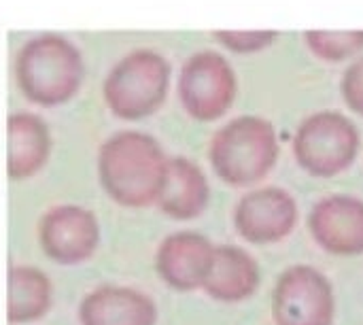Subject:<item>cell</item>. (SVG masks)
I'll use <instances>...</instances> for the list:
<instances>
[{
	"instance_id": "1",
	"label": "cell",
	"mask_w": 363,
	"mask_h": 325,
	"mask_svg": "<svg viewBox=\"0 0 363 325\" xmlns=\"http://www.w3.org/2000/svg\"><path fill=\"white\" fill-rule=\"evenodd\" d=\"M168 158L160 143L136 130H121L106 138L98 153V179L106 196L125 206L143 209L155 204Z\"/></svg>"
},
{
	"instance_id": "12",
	"label": "cell",
	"mask_w": 363,
	"mask_h": 325,
	"mask_svg": "<svg viewBox=\"0 0 363 325\" xmlns=\"http://www.w3.org/2000/svg\"><path fill=\"white\" fill-rule=\"evenodd\" d=\"M262 283L257 260L242 247H215L213 264L202 285V292L223 304H238L253 298Z\"/></svg>"
},
{
	"instance_id": "13",
	"label": "cell",
	"mask_w": 363,
	"mask_h": 325,
	"mask_svg": "<svg viewBox=\"0 0 363 325\" xmlns=\"http://www.w3.org/2000/svg\"><path fill=\"white\" fill-rule=\"evenodd\" d=\"M81 325H155V302L132 287L104 285L89 292L79 304Z\"/></svg>"
},
{
	"instance_id": "3",
	"label": "cell",
	"mask_w": 363,
	"mask_h": 325,
	"mask_svg": "<svg viewBox=\"0 0 363 325\" xmlns=\"http://www.w3.org/2000/svg\"><path fill=\"white\" fill-rule=\"evenodd\" d=\"M79 49L60 34L28 38L15 55V83L38 106H57L70 100L83 81Z\"/></svg>"
},
{
	"instance_id": "2",
	"label": "cell",
	"mask_w": 363,
	"mask_h": 325,
	"mask_svg": "<svg viewBox=\"0 0 363 325\" xmlns=\"http://www.w3.org/2000/svg\"><path fill=\"white\" fill-rule=\"evenodd\" d=\"M281 147L274 126L257 115H240L221 126L208 145L215 175L230 187L264 181L277 166Z\"/></svg>"
},
{
	"instance_id": "8",
	"label": "cell",
	"mask_w": 363,
	"mask_h": 325,
	"mask_svg": "<svg viewBox=\"0 0 363 325\" xmlns=\"http://www.w3.org/2000/svg\"><path fill=\"white\" fill-rule=\"evenodd\" d=\"M300 221L296 198L283 187H257L247 192L234 206V228L249 245H277Z\"/></svg>"
},
{
	"instance_id": "6",
	"label": "cell",
	"mask_w": 363,
	"mask_h": 325,
	"mask_svg": "<svg viewBox=\"0 0 363 325\" xmlns=\"http://www.w3.org/2000/svg\"><path fill=\"white\" fill-rule=\"evenodd\" d=\"M238 81L225 55L213 49L191 53L179 75V100L196 121H217L234 104Z\"/></svg>"
},
{
	"instance_id": "5",
	"label": "cell",
	"mask_w": 363,
	"mask_h": 325,
	"mask_svg": "<svg viewBox=\"0 0 363 325\" xmlns=\"http://www.w3.org/2000/svg\"><path fill=\"white\" fill-rule=\"evenodd\" d=\"M170 64L151 49H138L119 60L104 81V100L119 119L134 121L153 115L166 100Z\"/></svg>"
},
{
	"instance_id": "15",
	"label": "cell",
	"mask_w": 363,
	"mask_h": 325,
	"mask_svg": "<svg viewBox=\"0 0 363 325\" xmlns=\"http://www.w3.org/2000/svg\"><path fill=\"white\" fill-rule=\"evenodd\" d=\"M6 126V172L13 181L30 179L51 153L49 128L34 113H13Z\"/></svg>"
},
{
	"instance_id": "16",
	"label": "cell",
	"mask_w": 363,
	"mask_h": 325,
	"mask_svg": "<svg viewBox=\"0 0 363 325\" xmlns=\"http://www.w3.org/2000/svg\"><path fill=\"white\" fill-rule=\"evenodd\" d=\"M53 302V285L47 275L34 266L17 264L6 277V321L11 325L43 319Z\"/></svg>"
},
{
	"instance_id": "4",
	"label": "cell",
	"mask_w": 363,
	"mask_h": 325,
	"mask_svg": "<svg viewBox=\"0 0 363 325\" xmlns=\"http://www.w3.org/2000/svg\"><path fill=\"white\" fill-rule=\"evenodd\" d=\"M362 147L353 119L340 111H317L296 130L291 153L296 164L315 179H334L347 172Z\"/></svg>"
},
{
	"instance_id": "7",
	"label": "cell",
	"mask_w": 363,
	"mask_h": 325,
	"mask_svg": "<svg viewBox=\"0 0 363 325\" xmlns=\"http://www.w3.org/2000/svg\"><path fill=\"white\" fill-rule=\"evenodd\" d=\"M336 296L332 281L308 264L289 266L272 290L274 325H334Z\"/></svg>"
},
{
	"instance_id": "17",
	"label": "cell",
	"mask_w": 363,
	"mask_h": 325,
	"mask_svg": "<svg viewBox=\"0 0 363 325\" xmlns=\"http://www.w3.org/2000/svg\"><path fill=\"white\" fill-rule=\"evenodd\" d=\"M304 43L323 62L353 60L363 51V30H306Z\"/></svg>"
},
{
	"instance_id": "10",
	"label": "cell",
	"mask_w": 363,
	"mask_h": 325,
	"mask_svg": "<svg viewBox=\"0 0 363 325\" xmlns=\"http://www.w3.org/2000/svg\"><path fill=\"white\" fill-rule=\"evenodd\" d=\"M315 245L338 258L363 255V200L351 194H330L308 213Z\"/></svg>"
},
{
	"instance_id": "18",
	"label": "cell",
	"mask_w": 363,
	"mask_h": 325,
	"mask_svg": "<svg viewBox=\"0 0 363 325\" xmlns=\"http://www.w3.org/2000/svg\"><path fill=\"white\" fill-rule=\"evenodd\" d=\"M213 36L228 51L249 55V53L268 49L279 38V32L277 30H247V32L245 30H217L213 32Z\"/></svg>"
},
{
	"instance_id": "11",
	"label": "cell",
	"mask_w": 363,
	"mask_h": 325,
	"mask_svg": "<svg viewBox=\"0 0 363 325\" xmlns=\"http://www.w3.org/2000/svg\"><path fill=\"white\" fill-rule=\"evenodd\" d=\"M215 245L200 232L183 230L166 236L155 253L160 279L177 292L202 290L211 270Z\"/></svg>"
},
{
	"instance_id": "9",
	"label": "cell",
	"mask_w": 363,
	"mask_h": 325,
	"mask_svg": "<svg viewBox=\"0 0 363 325\" xmlns=\"http://www.w3.org/2000/svg\"><path fill=\"white\" fill-rule=\"evenodd\" d=\"M38 243L51 262L77 266L96 253L100 226L91 211L77 204H60L43 215L38 224Z\"/></svg>"
},
{
	"instance_id": "14",
	"label": "cell",
	"mask_w": 363,
	"mask_h": 325,
	"mask_svg": "<svg viewBox=\"0 0 363 325\" xmlns=\"http://www.w3.org/2000/svg\"><path fill=\"white\" fill-rule=\"evenodd\" d=\"M211 202V185L202 168L189 158H170L162 192L155 200L160 211L177 221L200 217Z\"/></svg>"
},
{
	"instance_id": "19",
	"label": "cell",
	"mask_w": 363,
	"mask_h": 325,
	"mask_svg": "<svg viewBox=\"0 0 363 325\" xmlns=\"http://www.w3.org/2000/svg\"><path fill=\"white\" fill-rule=\"evenodd\" d=\"M340 96L351 113L363 117V55L355 57L342 72Z\"/></svg>"
}]
</instances>
